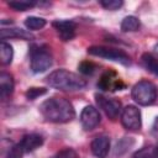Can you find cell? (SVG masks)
<instances>
[{
  "label": "cell",
  "mask_w": 158,
  "mask_h": 158,
  "mask_svg": "<svg viewBox=\"0 0 158 158\" xmlns=\"http://www.w3.org/2000/svg\"><path fill=\"white\" fill-rule=\"evenodd\" d=\"M40 112L46 121L54 123H67L75 117L72 102L64 98H51L40 105Z\"/></svg>",
  "instance_id": "obj_1"
},
{
  "label": "cell",
  "mask_w": 158,
  "mask_h": 158,
  "mask_svg": "<svg viewBox=\"0 0 158 158\" xmlns=\"http://www.w3.org/2000/svg\"><path fill=\"white\" fill-rule=\"evenodd\" d=\"M47 84L62 91H77L86 86V80L67 69H57L47 77Z\"/></svg>",
  "instance_id": "obj_2"
},
{
  "label": "cell",
  "mask_w": 158,
  "mask_h": 158,
  "mask_svg": "<svg viewBox=\"0 0 158 158\" xmlns=\"http://www.w3.org/2000/svg\"><path fill=\"white\" fill-rule=\"evenodd\" d=\"M53 58L44 44H33L30 49V68L35 74L46 72L52 67Z\"/></svg>",
  "instance_id": "obj_3"
},
{
  "label": "cell",
  "mask_w": 158,
  "mask_h": 158,
  "mask_svg": "<svg viewBox=\"0 0 158 158\" xmlns=\"http://www.w3.org/2000/svg\"><path fill=\"white\" fill-rule=\"evenodd\" d=\"M132 99L141 106H148L152 105L157 96H158V89L157 86L149 81V80H141L136 83L131 90Z\"/></svg>",
  "instance_id": "obj_4"
},
{
  "label": "cell",
  "mask_w": 158,
  "mask_h": 158,
  "mask_svg": "<svg viewBox=\"0 0 158 158\" xmlns=\"http://www.w3.org/2000/svg\"><path fill=\"white\" fill-rule=\"evenodd\" d=\"M88 54L94 56V57H99V58H104L107 60L117 62V63H121L123 65H128L131 63V58L127 53H125L121 49H116V48H111V47L91 46L88 48Z\"/></svg>",
  "instance_id": "obj_5"
},
{
  "label": "cell",
  "mask_w": 158,
  "mask_h": 158,
  "mask_svg": "<svg viewBox=\"0 0 158 158\" xmlns=\"http://www.w3.org/2000/svg\"><path fill=\"white\" fill-rule=\"evenodd\" d=\"M121 123L128 131H139L142 127L141 111L135 105H127L121 111Z\"/></svg>",
  "instance_id": "obj_6"
},
{
  "label": "cell",
  "mask_w": 158,
  "mask_h": 158,
  "mask_svg": "<svg viewBox=\"0 0 158 158\" xmlns=\"http://www.w3.org/2000/svg\"><path fill=\"white\" fill-rule=\"evenodd\" d=\"M96 99V104L98 106L105 112V115L115 120L118 115H121L122 107H121V102L116 99H111V98H106L101 94H96L95 95Z\"/></svg>",
  "instance_id": "obj_7"
},
{
  "label": "cell",
  "mask_w": 158,
  "mask_h": 158,
  "mask_svg": "<svg viewBox=\"0 0 158 158\" xmlns=\"http://www.w3.org/2000/svg\"><path fill=\"white\" fill-rule=\"evenodd\" d=\"M100 121H101L100 112L95 106L88 105L81 110V112H80V123H81V127L85 131L94 130L100 123Z\"/></svg>",
  "instance_id": "obj_8"
},
{
  "label": "cell",
  "mask_w": 158,
  "mask_h": 158,
  "mask_svg": "<svg viewBox=\"0 0 158 158\" xmlns=\"http://www.w3.org/2000/svg\"><path fill=\"white\" fill-rule=\"evenodd\" d=\"M98 88L101 89V90H121L122 88H125V84L121 81L120 78H117L116 73L115 72H105L100 80L98 81Z\"/></svg>",
  "instance_id": "obj_9"
},
{
  "label": "cell",
  "mask_w": 158,
  "mask_h": 158,
  "mask_svg": "<svg viewBox=\"0 0 158 158\" xmlns=\"http://www.w3.org/2000/svg\"><path fill=\"white\" fill-rule=\"evenodd\" d=\"M52 26L56 28V31L63 41H70L75 36L77 23L72 20H56L53 21Z\"/></svg>",
  "instance_id": "obj_10"
},
{
  "label": "cell",
  "mask_w": 158,
  "mask_h": 158,
  "mask_svg": "<svg viewBox=\"0 0 158 158\" xmlns=\"http://www.w3.org/2000/svg\"><path fill=\"white\" fill-rule=\"evenodd\" d=\"M90 149L96 158H106L110 151V137L106 135L96 136L90 143Z\"/></svg>",
  "instance_id": "obj_11"
},
{
  "label": "cell",
  "mask_w": 158,
  "mask_h": 158,
  "mask_svg": "<svg viewBox=\"0 0 158 158\" xmlns=\"http://www.w3.org/2000/svg\"><path fill=\"white\" fill-rule=\"evenodd\" d=\"M42 144H43V137L38 133H28V135L23 136L20 142V146H21L23 153L33 152L37 148H40Z\"/></svg>",
  "instance_id": "obj_12"
},
{
  "label": "cell",
  "mask_w": 158,
  "mask_h": 158,
  "mask_svg": "<svg viewBox=\"0 0 158 158\" xmlns=\"http://www.w3.org/2000/svg\"><path fill=\"white\" fill-rule=\"evenodd\" d=\"M0 36H1V40H7V38H21V40H33L35 36L26 31V30H22V28H17V27H12V28H2L1 32H0Z\"/></svg>",
  "instance_id": "obj_13"
},
{
  "label": "cell",
  "mask_w": 158,
  "mask_h": 158,
  "mask_svg": "<svg viewBox=\"0 0 158 158\" xmlns=\"http://www.w3.org/2000/svg\"><path fill=\"white\" fill-rule=\"evenodd\" d=\"M14 91V79L12 75L6 73V72H1L0 73V96L2 100H5L6 98H9Z\"/></svg>",
  "instance_id": "obj_14"
},
{
  "label": "cell",
  "mask_w": 158,
  "mask_h": 158,
  "mask_svg": "<svg viewBox=\"0 0 158 158\" xmlns=\"http://www.w3.org/2000/svg\"><path fill=\"white\" fill-rule=\"evenodd\" d=\"M141 60H142L143 67L148 72H151L152 74L158 77V58L157 57H154L153 54H149V53H144V54H142Z\"/></svg>",
  "instance_id": "obj_15"
},
{
  "label": "cell",
  "mask_w": 158,
  "mask_h": 158,
  "mask_svg": "<svg viewBox=\"0 0 158 158\" xmlns=\"http://www.w3.org/2000/svg\"><path fill=\"white\" fill-rule=\"evenodd\" d=\"M12 58H14V49H12V46L5 41L1 42L0 44V59H1V63L4 65H7L12 62Z\"/></svg>",
  "instance_id": "obj_16"
},
{
  "label": "cell",
  "mask_w": 158,
  "mask_h": 158,
  "mask_svg": "<svg viewBox=\"0 0 158 158\" xmlns=\"http://www.w3.org/2000/svg\"><path fill=\"white\" fill-rule=\"evenodd\" d=\"M141 23L136 16H126L121 21V30L123 32H133L139 28Z\"/></svg>",
  "instance_id": "obj_17"
},
{
  "label": "cell",
  "mask_w": 158,
  "mask_h": 158,
  "mask_svg": "<svg viewBox=\"0 0 158 158\" xmlns=\"http://www.w3.org/2000/svg\"><path fill=\"white\" fill-rule=\"evenodd\" d=\"M133 158H158V147L147 146L135 152Z\"/></svg>",
  "instance_id": "obj_18"
},
{
  "label": "cell",
  "mask_w": 158,
  "mask_h": 158,
  "mask_svg": "<svg viewBox=\"0 0 158 158\" xmlns=\"http://www.w3.org/2000/svg\"><path fill=\"white\" fill-rule=\"evenodd\" d=\"M46 20L42 19V17H37V16H30L25 20V26L31 30V31H37V30H41L46 26Z\"/></svg>",
  "instance_id": "obj_19"
},
{
  "label": "cell",
  "mask_w": 158,
  "mask_h": 158,
  "mask_svg": "<svg viewBox=\"0 0 158 158\" xmlns=\"http://www.w3.org/2000/svg\"><path fill=\"white\" fill-rule=\"evenodd\" d=\"M37 5L35 1H27V0H15V1H9V6L12 7L16 11H26L31 7Z\"/></svg>",
  "instance_id": "obj_20"
},
{
  "label": "cell",
  "mask_w": 158,
  "mask_h": 158,
  "mask_svg": "<svg viewBox=\"0 0 158 158\" xmlns=\"http://www.w3.org/2000/svg\"><path fill=\"white\" fill-rule=\"evenodd\" d=\"M133 144V139L131 137H123L122 139H120L117 143H116V149H115V153L121 156L123 153H126L130 147Z\"/></svg>",
  "instance_id": "obj_21"
},
{
  "label": "cell",
  "mask_w": 158,
  "mask_h": 158,
  "mask_svg": "<svg viewBox=\"0 0 158 158\" xmlns=\"http://www.w3.org/2000/svg\"><path fill=\"white\" fill-rule=\"evenodd\" d=\"M78 68H79V72L81 74H84V75H91L95 72L96 65L93 62H90V60H84V62H81L79 64Z\"/></svg>",
  "instance_id": "obj_22"
},
{
  "label": "cell",
  "mask_w": 158,
  "mask_h": 158,
  "mask_svg": "<svg viewBox=\"0 0 158 158\" xmlns=\"http://www.w3.org/2000/svg\"><path fill=\"white\" fill-rule=\"evenodd\" d=\"M100 5L106 10L115 11V10H118L123 5V1L122 0H102L100 1Z\"/></svg>",
  "instance_id": "obj_23"
},
{
  "label": "cell",
  "mask_w": 158,
  "mask_h": 158,
  "mask_svg": "<svg viewBox=\"0 0 158 158\" xmlns=\"http://www.w3.org/2000/svg\"><path fill=\"white\" fill-rule=\"evenodd\" d=\"M46 93H47V90L44 88H30L26 91V98L30 100H35V99L44 95Z\"/></svg>",
  "instance_id": "obj_24"
},
{
  "label": "cell",
  "mask_w": 158,
  "mask_h": 158,
  "mask_svg": "<svg viewBox=\"0 0 158 158\" xmlns=\"http://www.w3.org/2000/svg\"><path fill=\"white\" fill-rule=\"evenodd\" d=\"M51 158H78V154H77V152H75L74 149H72V148H64V149L57 152V153H56L53 157H51Z\"/></svg>",
  "instance_id": "obj_25"
},
{
  "label": "cell",
  "mask_w": 158,
  "mask_h": 158,
  "mask_svg": "<svg viewBox=\"0 0 158 158\" xmlns=\"http://www.w3.org/2000/svg\"><path fill=\"white\" fill-rule=\"evenodd\" d=\"M22 154H23V151H22L20 143H17L10 148L6 158H22Z\"/></svg>",
  "instance_id": "obj_26"
},
{
  "label": "cell",
  "mask_w": 158,
  "mask_h": 158,
  "mask_svg": "<svg viewBox=\"0 0 158 158\" xmlns=\"http://www.w3.org/2000/svg\"><path fill=\"white\" fill-rule=\"evenodd\" d=\"M152 135L158 139V116L153 121V125H152Z\"/></svg>",
  "instance_id": "obj_27"
},
{
  "label": "cell",
  "mask_w": 158,
  "mask_h": 158,
  "mask_svg": "<svg viewBox=\"0 0 158 158\" xmlns=\"http://www.w3.org/2000/svg\"><path fill=\"white\" fill-rule=\"evenodd\" d=\"M153 52H154L156 56H158V43L154 44V47H153Z\"/></svg>",
  "instance_id": "obj_28"
},
{
  "label": "cell",
  "mask_w": 158,
  "mask_h": 158,
  "mask_svg": "<svg viewBox=\"0 0 158 158\" xmlns=\"http://www.w3.org/2000/svg\"><path fill=\"white\" fill-rule=\"evenodd\" d=\"M157 147H158V144H157Z\"/></svg>",
  "instance_id": "obj_29"
}]
</instances>
